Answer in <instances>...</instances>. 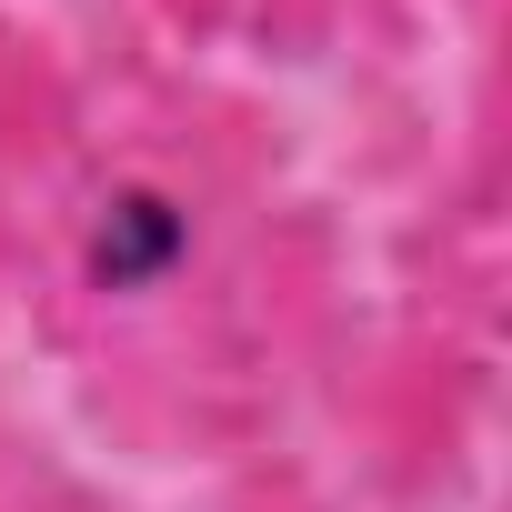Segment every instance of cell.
<instances>
[{"label": "cell", "instance_id": "6da1fadb", "mask_svg": "<svg viewBox=\"0 0 512 512\" xmlns=\"http://www.w3.org/2000/svg\"><path fill=\"white\" fill-rule=\"evenodd\" d=\"M191 251V221H181V201H161V191H121L111 211H101V231H91V282L101 292H141V282H161L171 262Z\"/></svg>", "mask_w": 512, "mask_h": 512}]
</instances>
